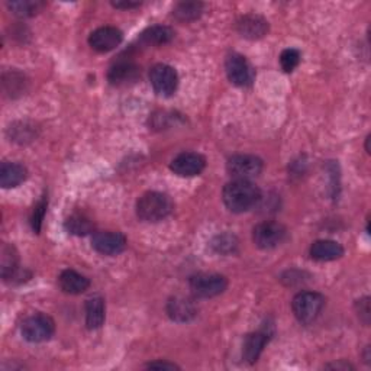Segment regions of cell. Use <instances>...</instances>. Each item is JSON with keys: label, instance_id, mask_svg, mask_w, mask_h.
<instances>
[{"label": "cell", "instance_id": "1", "mask_svg": "<svg viewBox=\"0 0 371 371\" xmlns=\"http://www.w3.org/2000/svg\"><path fill=\"white\" fill-rule=\"evenodd\" d=\"M225 206L234 213H243L252 209L262 199V192L250 180H232L222 192Z\"/></svg>", "mask_w": 371, "mask_h": 371}, {"label": "cell", "instance_id": "24", "mask_svg": "<svg viewBox=\"0 0 371 371\" xmlns=\"http://www.w3.org/2000/svg\"><path fill=\"white\" fill-rule=\"evenodd\" d=\"M10 12L17 17H31L38 13L44 3L38 0H17V2L8 3Z\"/></svg>", "mask_w": 371, "mask_h": 371}, {"label": "cell", "instance_id": "16", "mask_svg": "<svg viewBox=\"0 0 371 371\" xmlns=\"http://www.w3.org/2000/svg\"><path fill=\"white\" fill-rule=\"evenodd\" d=\"M196 306L189 299L173 298L167 303V315H169L170 319H173L174 322H189L196 317Z\"/></svg>", "mask_w": 371, "mask_h": 371}, {"label": "cell", "instance_id": "20", "mask_svg": "<svg viewBox=\"0 0 371 371\" xmlns=\"http://www.w3.org/2000/svg\"><path fill=\"white\" fill-rule=\"evenodd\" d=\"M174 31L165 25H154L141 33V41L146 45H164L173 41Z\"/></svg>", "mask_w": 371, "mask_h": 371}, {"label": "cell", "instance_id": "30", "mask_svg": "<svg viewBox=\"0 0 371 371\" xmlns=\"http://www.w3.org/2000/svg\"><path fill=\"white\" fill-rule=\"evenodd\" d=\"M148 368H157V370H177L179 367L173 363H165V361H156V363H150L146 365Z\"/></svg>", "mask_w": 371, "mask_h": 371}, {"label": "cell", "instance_id": "26", "mask_svg": "<svg viewBox=\"0 0 371 371\" xmlns=\"http://www.w3.org/2000/svg\"><path fill=\"white\" fill-rule=\"evenodd\" d=\"M301 63V52L294 48H287L280 55V64L286 73H292Z\"/></svg>", "mask_w": 371, "mask_h": 371}, {"label": "cell", "instance_id": "8", "mask_svg": "<svg viewBox=\"0 0 371 371\" xmlns=\"http://www.w3.org/2000/svg\"><path fill=\"white\" fill-rule=\"evenodd\" d=\"M225 70L229 82L238 87L251 86L254 82V70L244 55L229 54L225 61Z\"/></svg>", "mask_w": 371, "mask_h": 371}, {"label": "cell", "instance_id": "15", "mask_svg": "<svg viewBox=\"0 0 371 371\" xmlns=\"http://www.w3.org/2000/svg\"><path fill=\"white\" fill-rule=\"evenodd\" d=\"M270 341V333L266 331H258L252 332L245 338L244 341V349H243V357L247 363L254 364L258 357L262 356V352L264 347Z\"/></svg>", "mask_w": 371, "mask_h": 371}, {"label": "cell", "instance_id": "21", "mask_svg": "<svg viewBox=\"0 0 371 371\" xmlns=\"http://www.w3.org/2000/svg\"><path fill=\"white\" fill-rule=\"evenodd\" d=\"M106 309L102 298H91L86 302V325L89 329H99L105 324Z\"/></svg>", "mask_w": 371, "mask_h": 371}, {"label": "cell", "instance_id": "13", "mask_svg": "<svg viewBox=\"0 0 371 371\" xmlns=\"http://www.w3.org/2000/svg\"><path fill=\"white\" fill-rule=\"evenodd\" d=\"M236 31L247 40H259L267 35L268 22L263 16L245 15L236 22Z\"/></svg>", "mask_w": 371, "mask_h": 371}, {"label": "cell", "instance_id": "5", "mask_svg": "<svg viewBox=\"0 0 371 371\" xmlns=\"http://www.w3.org/2000/svg\"><path fill=\"white\" fill-rule=\"evenodd\" d=\"M55 332V324L52 318L44 313H36L24 321L22 335L28 342H45L52 338Z\"/></svg>", "mask_w": 371, "mask_h": 371}, {"label": "cell", "instance_id": "4", "mask_svg": "<svg viewBox=\"0 0 371 371\" xmlns=\"http://www.w3.org/2000/svg\"><path fill=\"white\" fill-rule=\"evenodd\" d=\"M189 286L196 298L209 299L224 293L228 287V280L220 274L202 273L190 278Z\"/></svg>", "mask_w": 371, "mask_h": 371}, {"label": "cell", "instance_id": "17", "mask_svg": "<svg viewBox=\"0 0 371 371\" xmlns=\"http://www.w3.org/2000/svg\"><path fill=\"white\" fill-rule=\"evenodd\" d=\"M139 77V67L134 63H118L107 73V79L114 86H126Z\"/></svg>", "mask_w": 371, "mask_h": 371}, {"label": "cell", "instance_id": "22", "mask_svg": "<svg viewBox=\"0 0 371 371\" xmlns=\"http://www.w3.org/2000/svg\"><path fill=\"white\" fill-rule=\"evenodd\" d=\"M17 264H20V255L13 245L3 244L0 250V274L3 280L13 277L17 271Z\"/></svg>", "mask_w": 371, "mask_h": 371}, {"label": "cell", "instance_id": "28", "mask_svg": "<svg viewBox=\"0 0 371 371\" xmlns=\"http://www.w3.org/2000/svg\"><path fill=\"white\" fill-rule=\"evenodd\" d=\"M47 206H48V200L44 197L43 200H40L38 205L33 208V213H32V219H31V224H32V229L40 234L41 231V225H43V220H44V215L47 212Z\"/></svg>", "mask_w": 371, "mask_h": 371}, {"label": "cell", "instance_id": "27", "mask_svg": "<svg viewBox=\"0 0 371 371\" xmlns=\"http://www.w3.org/2000/svg\"><path fill=\"white\" fill-rule=\"evenodd\" d=\"M212 247L216 252L229 254L234 252L236 248V239L232 235H219L215 238Z\"/></svg>", "mask_w": 371, "mask_h": 371}, {"label": "cell", "instance_id": "2", "mask_svg": "<svg viewBox=\"0 0 371 371\" xmlns=\"http://www.w3.org/2000/svg\"><path fill=\"white\" fill-rule=\"evenodd\" d=\"M174 209L172 197L161 192H146L137 202V215L144 222H160Z\"/></svg>", "mask_w": 371, "mask_h": 371}, {"label": "cell", "instance_id": "7", "mask_svg": "<svg viewBox=\"0 0 371 371\" xmlns=\"http://www.w3.org/2000/svg\"><path fill=\"white\" fill-rule=\"evenodd\" d=\"M287 231L282 224L277 222H262L252 231L254 244L262 250L277 248L286 239Z\"/></svg>", "mask_w": 371, "mask_h": 371}, {"label": "cell", "instance_id": "6", "mask_svg": "<svg viewBox=\"0 0 371 371\" xmlns=\"http://www.w3.org/2000/svg\"><path fill=\"white\" fill-rule=\"evenodd\" d=\"M264 162L262 158L248 154L234 156L228 160L227 172L234 180H250L262 174Z\"/></svg>", "mask_w": 371, "mask_h": 371}, {"label": "cell", "instance_id": "10", "mask_svg": "<svg viewBox=\"0 0 371 371\" xmlns=\"http://www.w3.org/2000/svg\"><path fill=\"white\" fill-rule=\"evenodd\" d=\"M170 169L180 177H195L206 169V158L199 153H181L172 161Z\"/></svg>", "mask_w": 371, "mask_h": 371}, {"label": "cell", "instance_id": "14", "mask_svg": "<svg viewBox=\"0 0 371 371\" xmlns=\"http://www.w3.org/2000/svg\"><path fill=\"white\" fill-rule=\"evenodd\" d=\"M344 255V248L337 241L318 239L310 247V257L317 262H333Z\"/></svg>", "mask_w": 371, "mask_h": 371}, {"label": "cell", "instance_id": "23", "mask_svg": "<svg viewBox=\"0 0 371 371\" xmlns=\"http://www.w3.org/2000/svg\"><path fill=\"white\" fill-rule=\"evenodd\" d=\"M203 13L202 2H180L173 10V16L180 22L196 21Z\"/></svg>", "mask_w": 371, "mask_h": 371}, {"label": "cell", "instance_id": "19", "mask_svg": "<svg viewBox=\"0 0 371 371\" xmlns=\"http://www.w3.org/2000/svg\"><path fill=\"white\" fill-rule=\"evenodd\" d=\"M59 285L67 294H82L90 287V280L74 270H64L60 274Z\"/></svg>", "mask_w": 371, "mask_h": 371}, {"label": "cell", "instance_id": "11", "mask_svg": "<svg viewBox=\"0 0 371 371\" xmlns=\"http://www.w3.org/2000/svg\"><path fill=\"white\" fill-rule=\"evenodd\" d=\"M91 247L102 255H118L126 248V238L121 232H96L91 238Z\"/></svg>", "mask_w": 371, "mask_h": 371}, {"label": "cell", "instance_id": "9", "mask_svg": "<svg viewBox=\"0 0 371 371\" xmlns=\"http://www.w3.org/2000/svg\"><path fill=\"white\" fill-rule=\"evenodd\" d=\"M150 82L157 95L169 98L179 86L177 71L167 64H157L150 71Z\"/></svg>", "mask_w": 371, "mask_h": 371}, {"label": "cell", "instance_id": "3", "mask_svg": "<svg viewBox=\"0 0 371 371\" xmlns=\"http://www.w3.org/2000/svg\"><path fill=\"white\" fill-rule=\"evenodd\" d=\"M325 306V298L317 292H301L293 298L292 309L301 324H312Z\"/></svg>", "mask_w": 371, "mask_h": 371}, {"label": "cell", "instance_id": "25", "mask_svg": "<svg viewBox=\"0 0 371 371\" xmlns=\"http://www.w3.org/2000/svg\"><path fill=\"white\" fill-rule=\"evenodd\" d=\"M66 228L73 235L84 236L93 231V224L83 215H73L66 220Z\"/></svg>", "mask_w": 371, "mask_h": 371}, {"label": "cell", "instance_id": "12", "mask_svg": "<svg viewBox=\"0 0 371 371\" xmlns=\"http://www.w3.org/2000/svg\"><path fill=\"white\" fill-rule=\"evenodd\" d=\"M123 33L115 26H102L89 36V45L98 52H109L121 45Z\"/></svg>", "mask_w": 371, "mask_h": 371}, {"label": "cell", "instance_id": "18", "mask_svg": "<svg viewBox=\"0 0 371 371\" xmlns=\"http://www.w3.org/2000/svg\"><path fill=\"white\" fill-rule=\"evenodd\" d=\"M28 177V172L22 164L17 162H3L0 167V186L3 189L17 188Z\"/></svg>", "mask_w": 371, "mask_h": 371}, {"label": "cell", "instance_id": "31", "mask_svg": "<svg viewBox=\"0 0 371 371\" xmlns=\"http://www.w3.org/2000/svg\"><path fill=\"white\" fill-rule=\"evenodd\" d=\"M112 6L116 9H134L141 6V2H129V0L126 2V0H123V2H112Z\"/></svg>", "mask_w": 371, "mask_h": 371}, {"label": "cell", "instance_id": "29", "mask_svg": "<svg viewBox=\"0 0 371 371\" xmlns=\"http://www.w3.org/2000/svg\"><path fill=\"white\" fill-rule=\"evenodd\" d=\"M357 312H358V318L363 321L365 325L370 324V298H363L357 301L356 303Z\"/></svg>", "mask_w": 371, "mask_h": 371}]
</instances>
